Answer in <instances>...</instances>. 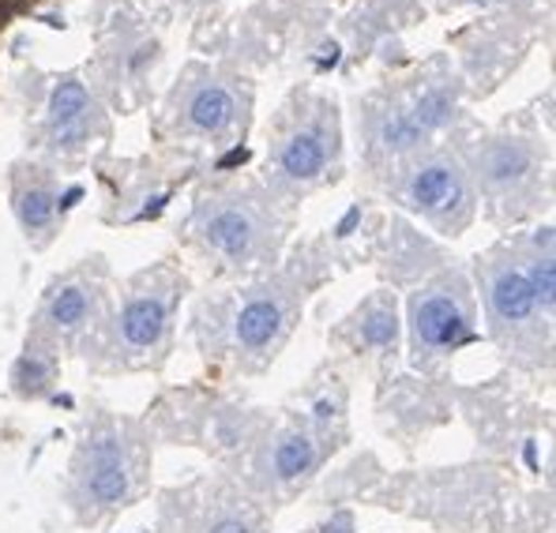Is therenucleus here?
Returning <instances> with one entry per match:
<instances>
[{
    "label": "nucleus",
    "mask_w": 556,
    "mask_h": 533,
    "mask_svg": "<svg viewBox=\"0 0 556 533\" xmlns=\"http://www.w3.org/2000/svg\"><path fill=\"white\" fill-rule=\"evenodd\" d=\"M410 203L444 233H463V226L473 215L466 174L459 169V162L447 158V154L417 166V174L410 177Z\"/></svg>",
    "instance_id": "1"
},
{
    "label": "nucleus",
    "mask_w": 556,
    "mask_h": 533,
    "mask_svg": "<svg viewBox=\"0 0 556 533\" xmlns=\"http://www.w3.org/2000/svg\"><path fill=\"white\" fill-rule=\"evenodd\" d=\"M410 319H414V342L425 354L459 350L473 334L470 297L463 293L459 282H444V285H432V290L417 293Z\"/></svg>",
    "instance_id": "2"
},
{
    "label": "nucleus",
    "mask_w": 556,
    "mask_h": 533,
    "mask_svg": "<svg viewBox=\"0 0 556 533\" xmlns=\"http://www.w3.org/2000/svg\"><path fill=\"white\" fill-rule=\"evenodd\" d=\"M79 488L98 507L125 504L132 492V462L117 432H94L79 455Z\"/></svg>",
    "instance_id": "3"
},
{
    "label": "nucleus",
    "mask_w": 556,
    "mask_h": 533,
    "mask_svg": "<svg viewBox=\"0 0 556 533\" xmlns=\"http://www.w3.org/2000/svg\"><path fill=\"white\" fill-rule=\"evenodd\" d=\"M538 174V154L527 139H493L478 151V180L493 200H519Z\"/></svg>",
    "instance_id": "4"
},
{
    "label": "nucleus",
    "mask_w": 556,
    "mask_h": 533,
    "mask_svg": "<svg viewBox=\"0 0 556 533\" xmlns=\"http://www.w3.org/2000/svg\"><path fill=\"white\" fill-rule=\"evenodd\" d=\"M203 237L215 252H223L226 259H252L264 244V223L252 207L244 203H223L207 215Z\"/></svg>",
    "instance_id": "5"
},
{
    "label": "nucleus",
    "mask_w": 556,
    "mask_h": 533,
    "mask_svg": "<svg viewBox=\"0 0 556 533\" xmlns=\"http://www.w3.org/2000/svg\"><path fill=\"white\" fill-rule=\"evenodd\" d=\"M94 102L79 79H64L49 102V136L56 147H79L91 139Z\"/></svg>",
    "instance_id": "6"
},
{
    "label": "nucleus",
    "mask_w": 556,
    "mask_h": 533,
    "mask_svg": "<svg viewBox=\"0 0 556 533\" xmlns=\"http://www.w3.org/2000/svg\"><path fill=\"white\" fill-rule=\"evenodd\" d=\"M489 312H493L496 327H527L530 316H538L534 290H530L527 267H496L489 278Z\"/></svg>",
    "instance_id": "7"
},
{
    "label": "nucleus",
    "mask_w": 556,
    "mask_h": 533,
    "mask_svg": "<svg viewBox=\"0 0 556 533\" xmlns=\"http://www.w3.org/2000/svg\"><path fill=\"white\" fill-rule=\"evenodd\" d=\"M169 327V293L147 290L136 293L121 312V334L132 350H154L162 346Z\"/></svg>",
    "instance_id": "8"
},
{
    "label": "nucleus",
    "mask_w": 556,
    "mask_h": 533,
    "mask_svg": "<svg viewBox=\"0 0 556 533\" xmlns=\"http://www.w3.org/2000/svg\"><path fill=\"white\" fill-rule=\"evenodd\" d=\"M331 162V143L327 132L316 125L293 128L290 136L278 143V169L286 180H316Z\"/></svg>",
    "instance_id": "9"
},
{
    "label": "nucleus",
    "mask_w": 556,
    "mask_h": 533,
    "mask_svg": "<svg viewBox=\"0 0 556 533\" xmlns=\"http://www.w3.org/2000/svg\"><path fill=\"white\" fill-rule=\"evenodd\" d=\"M237 120V94L218 79H207V84L192 87V94L185 98V125L192 132L203 136H218L226 132Z\"/></svg>",
    "instance_id": "10"
},
{
    "label": "nucleus",
    "mask_w": 556,
    "mask_h": 533,
    "mask_svg": "<svg viewBox=\"0 0 556 533\" xmlns=\"http://www.w3.org/2000/svg\"><path fill=\"white\" fill-rule=\"evenodd\" d=\"M286 323V308L278 297H252L237 312V342L249 350H264L278 339Z\"/></svg>",
    "instance_id": "11"
},
{
    "label": "nucleus",
    "mask_w": 556,
    "mask_h": 533,
    "mask_svg": "<svg viewBox=\"0 0 556 533\" xmlns=\"http://www.w3.org/2000/svg\"><path fill=\"white\" fill-rule=\"evenodd\" d=\"M15 215H20V223L27 233H35L38 241H46V237L53 233V223H56L53 188H49L42 177L20 180V188H15Z\"/></svg>",
    "instance_id": "12"
},
{
    "label": "nucleus",
    "mask_w": 556,
    "mask_h": 533,
    "mask_svg": "<svg viewBox=\"0 0 556 533\" xmlns=\"http://www.w3.org/2000/svg\"><path fill=\"white\" fill-rule=\"evenodd\" d=\"M94 297L87 293V285H61L53 290V297L46 301V319L49 327H56L61 334H72L91 319Z\"/></svg>",
    "instance_id": "13"
},
{
    "label": "nucleus",
    "mask_w": 556,
    "mask_h": 533,
    "mask_svg": "<svg viewBox=\"0 0 556 533\" xmlns=\"http://www.w3.org/2000/svg\"><path fill=\"white\" fill-rule=\"evenodd\" d=\"M421 128H417V120L410 117L406 110H391L380 117V125H376V143L383 147V151L391 154H403V151H414L417 143H421Z\"/></svg>",
    "instance_id": "14"
},
{
    "label": "nucleus",
    "mask_w": 556,
    "mask_h": 533,
    "mask_svg": "<svg viewBox=\"0 0 556 533\" xmlns=\"http://www.w3.org/2000/svg\"><path fill=\"white\" fill-rule=\"evenodd\" d=\"M313 466H316V444L308 436H286L282 444L275 447V470L282 481L305 478Z\"/></svg>",
    "instance_id": "15"
},
{
    "label": "nucleus",
    "mask_w": 556,
    "mask_h": 533,
    "mask_svg": "<svg viewBox=\"0 0 556 533\" xmlns=\"http://www.w3.org/2000/svg\"><path fill=\"white\" fill-rule=\"evenodd\" d=\"M395 305H388L383 297L369 301V308L362 312V342L369 346H391L395 342Z\"/></svg>",
    "instance_id": "16"
},
{
    "label": "nucleus",
    "mask_w": 556,
    "mask_h": 533,
    "mask_svg": "<svg viewBox=\"0 0 556 533\" xmlns=\"http://www.w3.org/2000/svg\"><path fill=\"white\" fill-rule=\"evenodd\" d=\"M49 380H53V360L42 357V350L27 346V354L15 365V391H20V395H42L49 388Z\"/></svg>",
    "instance_id": "17"
},
{
    "label": "nucleus",
    "mask_w": 556,
    "mask_h": 533,
    "mask_svg": "<svg viewBox=\"0 0 556 533\" xmlns=\"http://www.w3.org/2000/svg\"><path fill=\"white\" fill-rule=\"evenodd\" d=\"M527 278L530 290H534V305L542 316H553V252L545 244V252H538L534 259L527 264Z\"/></svg>",
    "instance_id": "18"
},
{
    "label": "nucleus",
    "mask_w": 556,
    "mask_h": 533,
    "mask_svg": "<svg viewBox=\"0 0 556 533\" xmlns=\"http://www.w3.org/2000/svg\"><path fill=\"white\" fill-rule=\"evenodd\" d=\"M207 533H260V526H256V519H249V515L230 511V515H223V519L211 522Z\"/></svg>",
    "instance_id": "19"
}]
</instances>
